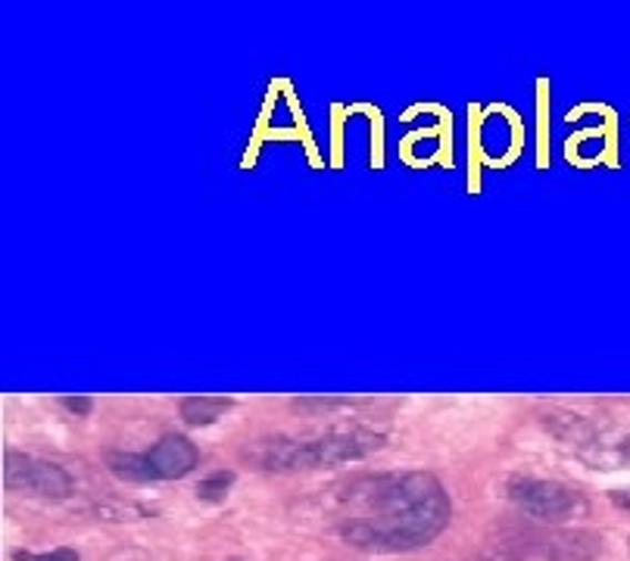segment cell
Here are the masks:
<instances>
[{
	"label": "cell",
	"mask_w": 630,
	"mask_h": 561,
	"mask_svg": "<svg viewBox=\"0 0 630 561\" xmlns=\"http://www.w3.org/2000/svg\"><path fill=\"white\" fill-rule=\"evenodd\" d=\"M234 406V399L228 397H187L179 402V412H182L184 425L191 428H206V425H216L222 415L228 412Z\"/></svg>",
	"instance_id": "obj_8"
},
{
	"label": "cell",
	"mask_w": 630,
	"mask_h": 561,
	"mask_svg": "<svg viewBox=\"0 0 630 561\" xmlns=\"http://www.w3.org/2000/svg\"><path fill=\"white\" fill-rule=\"evenodd\" d=\"M384 434L372 428H334L318 437H268L247 452V462L260 471H309L356 462L384 446Z\"/></svg>",
	"instance_id": "obj_2"
},
{
	"label": "cell",
	"mask_w": 630,
	"mask_h": 561,
	"mask_svg": "<svg viewBox=\"0 0 630 561\" xmlns=\"http://www.w3.org/2000/svg\"><path fill=\"white\" fill-rule=\"evenodd\" d=\"M234 487V471H216V475H210V478H203L197 483V499H203V502H213V506H219L225 496H228V490Z\"/></svg>",
	"instance_id": "obj_9"
},
{
	"label": "cell",
	"mask_w": 630,
	"mask_h": 561,
	"mask_svg": "<svg viewBox=\"0 0 630 561\" xmlns=\"http://www.w3.org/2000/svg\"><path fill=\"white\" fill-rule=\"evenodd\" d=\"M602 537L578 528H512L487 540L481 561H593Z\"/></svg>",
	"instance_id": "obj_3"
},
{
	"label": "cell",
	"mask_w": 630,
	"mask_h": 561,
	"mask_svg": "<svg viewBox=\"0 0 630 561\" xmlns=\"http://www.w3.org/2000/svg\"><path fill=\"white\" fill-rule=\"evenodd\" d=\"M63 406H67L69 412H75V415H88L91 409H94V402L88 397H67L63 399Z\"/></svg>",
	"instance_id": "obj_11"
},
{
	"label": "cell",
	"mask_w": 630,
	"mask_h": 561,
	"mask_svg": "<svg viewBox=\"0 0 630 561\" xmlns=\"http://www.w3.org/2000/svg\"><path fill=\"white\" fill-rule=\"evenodd\" d=\"M609 499H612L618 509L630 512V490H612V493H609Z\"/></svg>",
	"instance_id": "obj_12"
},
{
	"label": "cell",
	"mask_w": 630,
	"mask_h": 561,
	"mask_svg": "<svg viewBox=\"0 0 630 561\" xmlns=\"http://www.w3.org/2000/svg\"><path fill=\"white\" fill-rule=\"evenodd\" d=\"M506 496L525 514H531L543 524H565L590 512V502L578 487H568L559 480L537 478H509L506 480Z\"/></svg>",
	"instance_id": "obj_5"
},
{
	"label": "cell",
	"mask_w": 630,
	"mask_h": 561,
	"mask_svg": "<svg viewBox=\"0 0 630 561\" xmlns=\"http://www.w3.org/2000/svg\"><path fill=\"white\" fill-rule=\"evenodd\" d=\"M17 561H79V552L69 549V545H60V549H50V552H29V549H19Z\"/></svg>",
	"instance_id": "obj_10"
},
{
	"label": "cell",
	"mask_w": 630,
	"mask_h": 561,
	"mask_svg": "<svg viewBox=\"0 0 630 561\" xmlns=\"http://www.w3.org/2000/svg\"><path fill=\"white\" fill-rule=\"evenodd\" d=\"M3 487L17 493L44 496V499H69L72 496V478L67 468L48 459H34L22 452L3 456Z\"/></svg>",
	"instance_id": "obj_6"
},
{
	"label": "cell",
	"mask_w": 630,
	"mask_h": 561,
	"mask_svg": "<svg viewBox=\"0 0 630 561\" xmlns=\"http://www.w3.org/2000/svg\"><path fill=\"white\" fill-rule=\"evenodd\" d=\"M334 530L365 552H413L447 530L453 506L428 471L363 475L334 490Z\"/></svg>",
	"instance_id": "obj_1"
},
{
	"label": "cell",
	"mask_w": 630,
	"mask_h": 561,
	"mask_svg": "<svg viewBox=\"0 0 630 561\" xmlns=\"http://www.w3.org/2000/svg\"><path fill=\"white\" fill-rule=\"evenodd\" d=\"M578 446V456L593 465L597 471H630V425H606V428H587L578 437H568Z\"/></svg>",
	"instance_id": "obj_7"
},
{
	"label": "cell",
	"mask_w": 630,
	"mask_h": 561,
	"mask_svg": "<svg viewBox=\"0 0 630 561\" xmlns=\"http://www.w3.org/2000/svg\"><path fill=\"white\" fill-rule=\"evenodd\" d=\"M197 446L182 434H169L150 446L148 452H103L106 468L122 480L148 483V480H179L194 471Z\"/></svg>",
	"instance_id": "obj_4"
}]
</instances>
